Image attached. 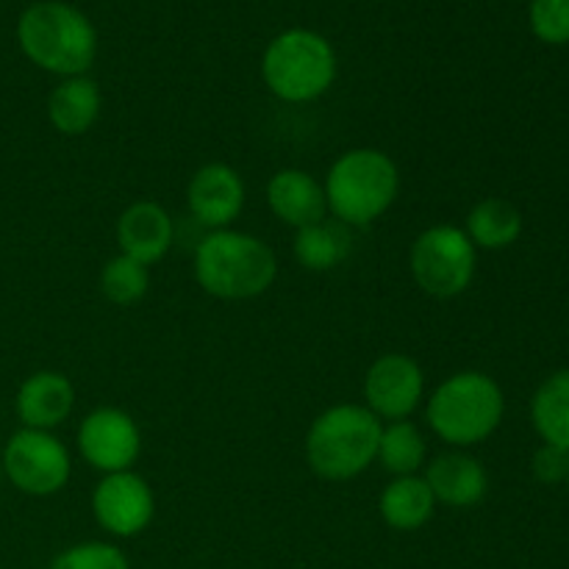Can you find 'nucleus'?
<instances>
[{
	"label": "nucleus",
	"mask_w": 569,
	"mask_h": 569,
	"mask_svg": "<svg viewBox=\"0 0 569 569\" xmlns=\"http://www.w3.org/2000/svg\"><path fill=\"white\" fill-rule=\"evenodd\" d=\"M192 276L217 300L261 298L278 278L276 250L256 233L222 228L209 231L194 248Z\"/></svg>",
	"instance_id": "obj_1"
},
{
	"label": "nucleus",
	"mask_w": 569,
	"mask_h": 569,
	"mask_svg": "<svg viewBox=\"0 0 569 569\" xmlns=\"http://www.w3.org/2000/svg\"><path fill=\"white\" fill-rule=\"evenodd\" d=\"M506 417L503 387L489 372L461 370L445 378L426 400V422L448 448L487 442Z\"/></svg>",
	"instance_id": "obj_2"
},
{
	"label": "nucleus",
	"mask_w": 569,
	"mask_h": 569,
	"mask_svg": "<svg viewBox=\"0 0 569 569\" xmlns=\"http://www.w3.org/2000/svg\"><path fill=\"white\" fill-rule=\"evenodd\" d=\"M17 44L39 70L59 78L87 76L98 56V31L76 6L39 0L17 20Z\"/></svg>",
	"instance_id": "obj_3"
},
{
	"label": "nucleus",
	"mask_w": 569,
	"mask_h": 569,
	"mask_svg": "<svg viewBox=\"0 0 569 569\" xmlns=\"http://www.w3.org/2000/svg\"><path fill=\"white\" fill-rule=\"evenodd\" d=\"M381 428L365 403L328 406L306 431V465L322 481H353L376 461Z\"/></svg>",
	"instance_id": "obj_4"
},
{
	"label": "nucleus",
	"mask_w": 569,
	"mask_h": 569,
	"mask_svg": "<svg viewBox=\"0 0 569 569\" xmlns=\"http://www.w3.org/2000/svg\"><path fill=\"white\" fill-rule=\"evenodd\" d=\"M328 214L345 228H367L381 220L400 194V170L389 153L378 148L345 150L328 167Z\"/></svg>",
	"instance_id": "obj_5"
},
{
	"label": "nucleus",
	"mask_w": 569,
	"mask_h": 569,
	"mask_svg": "<svg viewBox=\"0 0 569 569\" xmlns=\"http://www.w3.org/2000/svg\"><path fill=\"white\" fill-rule=\"evenodd\" d=\"M337 53L322 33L289 28L261 56L264 87L283 103H311L337 81Z\"/></svg>",
	"instance_id": "obj_6"
},
{
	"label": "nucleus",
	"mask_w": 569,
	"mask_h": 569,
	"mask_svg": "<svg viewBox=\"0 0 569 569\" xmlns=\"http://www.w3.org/2000/svg\"><path fill=\"white\" fill-rule=\"evenodd\" d=\"M409 270L417 289L428 298H459L476 281L478 250L465 228L453 222H439V226L426 228L411 242Z\"/></svg>",
	"instance_id": "obj_7"
},
{
	"label": "nucleus",
	"mask_w": 569,
	"mask_h": 569,
	"mask_svg": "<svg viewBox=\"0 0 569 569\" xmlns=\"http://www.w3.org/2000/svg\"><path fill=\"white\" fill-rule=\"evenodd\" d=\"M3 472L17 492L53 498L70 483L72 456L53 431L20 428L3 448Z\"/></svg>",
	"instance_id": "obj_8"
},
{
	"label": "nucleus",
	"mask_w": 569,
	"mask_h": 569,
	"mask_svg": "<svg viewBox=\"0 0 569 569\" xmlns=\"http://www.w3.org/2000/svg\"><path fill=\"white\" fill-rule=\"evenodd\" d=\"M76 445L81 459L103 476L133 470L142 456V428L126 409L98 406L78 426Z\"/></svg>",
	"instance_id": "obj_9"
},
{
	"label": "nucleus",
	"mask_w": 569,
	"mask_h": 569,
	"mask_svg": "<svg viewBox=\"0 0 569 569\" xmlns=\"http://www.w3.org/2000/svg\"><path fill=\"white\" fill-rule=\"evenodd\" d=\"M92 515L94 522L111 537H139L156 517L153 487L133 470L109 472L92 489Z\"/></svg>",
	"instance_id": "obj_10"
},
{
	"label": "nucleus",
	"mask_w": 569,
	"mask_h": 569,
	"mask_svg": "<svg viewBox=\"0 0 569 569\" xmlns=\"http://www.w3.org/2000/svg\"><path fill=\"white\" fill-rule=\"evenodd\" d=\"M361 392L381 422L409 420L426 400V372L409 353H383L367 370Z\"/></svg>",
	"instance_id": "obj_11"
},
{
	"label": "nucleus",
	"mask_w": 569,
	"mask_h": 569,
	"mask_svg": "<svg viewBox=\"0 0 569 569\" xmlns=\"http://www.w3.org/2000/svg\"><path fill=\"white\" fill-rule=\"evenodd\" d=\"M248 200L242 176L231 164L211 161L203 164L187 183L189 214L209 231H222L239 220Z\"/></svg>",
	"instance_id": "obj_12"
},
{
	"label": "nucleus",
	"mask_w": 569,
	"mask_h": 569,
	"mask_svg": "<svg viewBox=\"0 0 569 569\" xmlns=\"http://www.w3.org/2000/svg\"><path fill=\"white\" fill-rule=\"evenodd\" d=\"M117 248L128 259L153 267L164 259L176 242V222L170 211L156 200H133L117 217Z\"/></svg>",
	"instance_id": "obj_13"
},
{
	"label": "nucleus",
	"mask_w": 569,
	"mask_h": 569,
	"mask_svg": "<svg viewBox=\"0 0 569 569\" xmlns=\"http://www.w3.org/2000/svg\"><path fill=\"white\" fill-rule=\"evenodd\" d=\"M72 409H76V387L59 370L31 372L17 387L14 411L22 428L56 431V428L70 420Z\"/></svg>",
	"instance_id": "obj_14"
},
{
	"label": "nucleus",
	"mask_w": 569,
	"mask_h": 569,
	"mask_svg": "<svg viewBox=\"0 0 569 569\" xmlns=\"http://www.w3.org/2000/svg\"><path fill=\"white\" fill-rule=\"evenodd\" d=\"M422 478L431 487L437 506H448V509H472L489 492L487 467L467 450L450 448L433 456Z\"/></svg>",
	"instance_id": "obj_15"
},
{
	"label": "nucleus",
	"mask_w": 569,
	"mask_h": 569,
	"mask_svg": "<svg viewBox=\"0 0 569 569\" xmlns=\"http://www.w3.org/2000/svg\"><path fill=\"white\" fill-rule=\"evenodd\" d=\"M267 206L278 222L295 231L328 217L322 181L300 167H283L267 181Z\"/></svg>",
	"instance_id": "obj_16"
},
{
	"label": "nucleus",
	"mask_w": 569,
	"mask_h": 569,
	"mask_svg": "<svg viewBox=\"0 0 569 569\" xmlns=\"http://www.w3.org/2000/svg\"><path fill=\"white\" fill-rule=\"evenodd\" d=\"M103 109V92L89 76L61 78L48 94V120L61 137H83L92 131Z\"/></svg>",
	"instance_id": "obj_17"
},
{
	"label": "nucleus",
	"mask_w": 569,
	"mask_h": 569,
	"mask_svg": "<svg viewBox=\"0 0 569 569\" xmlns=\"http://www.w3.org/2000/svg\"><path fill=\"white\" fill-rule=\"evenodd\" d=\"M378 511L392 531L411 533L431 522L433 511H437V498L422 476L392 478L378 498Z\"/></svg>",
	"instance_id": "obj_18"
},
{
	"label": "nucleus",
	"mask_w": 569,
	"mask_h": 569,
	"mask_svg": "<svg viewBox=\"0 0 569 569\" xmlns=\"http://www.w3.org/2000/svg\"><path fill=\"white\" fill-rule=\"evenodd\" d=\"M522 211L506 198H483L470 209L465 233L476 250H506L522 237Z\"/></svg>",
	"instance_id": "obj_19"
},
{
	"label": "nucleus",
	"mask_w": 569,
	"mask_h": 569,
	"mask_svg": "<svg viewBox=\"0 0 569 569\" xmlns=\"http://www.w3.org/2000/svg\"><path fill=\"white\" fill-rule=\"evenodd\" d=\"M353 250V239H350V228H345L337 220H320L315 226H306L295 231L292 253L303 270L311 272H331Z\"/></svg>",
	"instance_id": "obj_20"
},
{
	"label": "nucleus",
	"mask_w": 569,
	"mask_h": 569,
	"mask_svg": "<svg viewBox=\"0 0 569 569\" xmlns=\"http://www.w3.org/2000/svg\"><path fill=\"white\" fill-rule=\"evenodd\" d=\"M531 426L542 445L569 453V367L545 378L531 398Z\"/></svg>",
	"instance_id": "obj_21"
},
{
	"label": "nucleus",
	"mask_w": 569,
	"mask_h": 569,
	"mask_svg": "<svg viewBox=\"0 0 569 569\" xmlns=\"http://www.w3.org/2000/svg\"><path fill=\"white\" fill-rule=\"evenodd\" d=\"M376 461L392 478L420 476L422 467L428 465L426 437H422V431L411 420L383 422Z\"/></svg>",
	"instance_id": "obj_22"
},
{
	"label": "nucleus",
	"mask_w": 569,
	"mask_h": 569,
	"mask_svg": "<svg viewBox=\"0 0 569 569\" xmlns=\"http://www.w3.org/2000/svg\"><path fill=\"white\" fill-rule=\"evenodd\" d=\"M98 283L109 303L128 309V306H137L139 300H144V295L150 292V267L117 253L114 259L103 264Z\"/></svg>",
	"instance_id": "obj_23"
},
{
	"label": "nucleus",
	"mask_w": 569,
	"mask_h": 569,
	"mask_svg": "<svg viewBox=\"0 0 569 569\" xmlns=\"http://www.w3.org/2000/svg\"><path fill=\"white\" fill-rule=\"evenodd\" d=\"M50 569H131L128 556L111 542H81L61 550Z\"/></svg>",
	"instance_id": "obj_24"
},
{
	"label": "nucleus",
	"mask_w": 569,
	"mask_h": 569,
	"mask_svg": "<svg viewBox=\"0 0 569 569\" xmlns=\"http://www.w3.org/2000/svg\"><path fill=\"white\" fill-rule=\"evenodd\" d=\"M528 22L539 42L569 44V0H531Z\"/></svg>",
	"instance_id": "obj_25"
},
{
	"label": "nucleus",
	"mask_w": 569,
	"mask_h": 569,
	"mask_svg": "<svg viewBox=\"0 0 569 569\" xmlns=\"http://www.w3.org/2000/svg\"><path fill=\"white\" fill-rule=\"evenodd\" d=\"M531 472L545 487H559L569 478V453L553 445H542L531 459Z\"/></svg>",
	"instance_id": "obj_26"
},
{
	"label": "nucleus",
	"mask_w": 569,
	"mask_h": 569,
	"mask_svg": "<svg viewBox=\"0 0 569 569\" xmlns=\"http://www.w3.org/2000/svg\"><path fill=\"white\" fill-rule=\"evenodd\" d=\"M567 487H569V478H567Z\"/></svg>",
	"instance_id": "obj_27"
}]
</instances>
